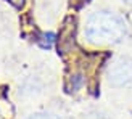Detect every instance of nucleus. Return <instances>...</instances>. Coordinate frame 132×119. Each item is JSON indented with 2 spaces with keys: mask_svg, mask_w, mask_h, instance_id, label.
<instances>
[{
  "mask_svg": "<svg viewBox=\"0 0 132 119\" xmlns=\"http://www.w3.org/2000/svg\"><path fill=\"white\" fill-rule=\"evenodd\" d=\"M108 81L114 87H122L132 82V60L119 58L110 66L108 69Z\"/></svg>",
  "mask_w": 132,
  "mask_h": 119,
  "instance_id": "nucleus-2",
  "label": "nucleus"
},
{
  "mask_svg": "<svg viewBox=\"0 0 132 119\" xmlns=\"http://www.w3.org/2000/svg\"><path fill=\"white\" fill-rule=\"evenodd\" d=\"M28 119H60V117H56L55 114H47V113H39V114H34V116H29Z\"/></svg>",
  "mask_w": 132,
  "mask_h": 119,
  "instance_id": "nucleus-3",
  "label": "nucleus"
},
{
  "mask_svg": "<svg viewBox=\"0 0 132 119\" xmlns=\"http://www.w3.org/2000/svg\"><path fill=\"white\" fill-rule=\"evenodd\" d=\"M85 36L97 45L118 44L126 36V23L113 11H95L85 23Z\"/></svg>",
  "mask_w": 132,
  "mask_h": 119,
  "instance_id": "nucleus-1",
  "label": "nucleus"
},
{
  "mask_svg": "<svg viewBox=\"0 0 132 119\" xmlns=\"http://www.w3.org/2000/svg\"><path fill=\"white\" fill-rule=\"evenodd\" d=\"M124 2H127V3H130V5H132V0H124Z\"/></svg>",
  "mask_w": 132,
  "mask_h": 119,
  "instance_id": "nucleus-4",
  "label": "nucleus"
}]
</instances>
